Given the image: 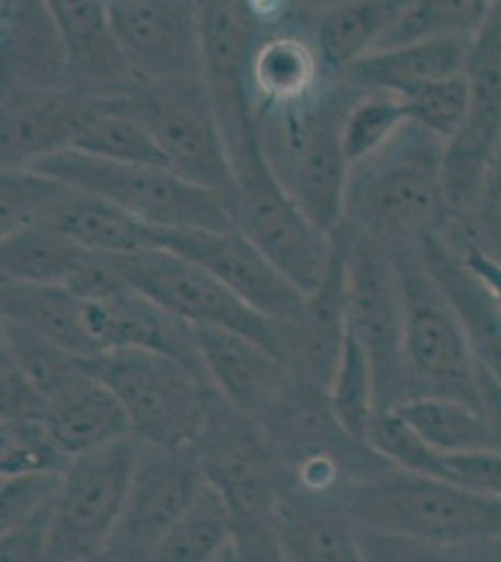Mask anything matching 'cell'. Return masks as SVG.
Segmentation results:
<instances>
[{
  "label": "cell",
  "instance_id": "6da1fadb",
  "mask_svg": "<svg viewBox=\"0 0 501 562\" xmlns=\"http://www.w3.org/2000/svg\"><path fill=\"white\" fill-rule=\"evenodd\" d=\"M445 140L408 121L368 158L350 167L344 220L386 246L440 238L451 216L444 190Z\"/></svg>",
  "mask_w": 501,
  "mask_h": 562
},
{
  "label": "cell",
  "instance_id": "7a4b0ae2",
  "mask_svg": "<svg viewBox=\"0 0 501 562\" xmlns=\"http://www.w3.org/2000/svg\"><path fill=\"white\" fill-rule=\"evenodd\" d=\"M363 92L337 79L305 102L257 113L262 153L275 179L330 235L344 222L350 175L344 122Z\"/></svg>",
  "mask_w": 501,
  "mask_h": 562
},
{
  "label": "cell",
  "instance_id": "3957f363",
  "mask_svg": "<svg viewBox=\"0 0 501 562\" xmlns=\"http://www.w3.org/2000/svg\"><path fill=\"white\" fill-rule=\"evenodd\" d=\"M197 452L206 484L229 508L238 562L281 561L275 538L280 463L261 424L232 409L216 390Z\"/></svg>",
  "mask_w": 501,
  "mask_h": 562
},
{
  "label": "cell",
  "instance_id": "277c9868",
  "mask_svg": "<svg viewBox=\"0 0 501 562\" xmlns=\"http://www.w3.org/2000/svg\"><path fill=\"white\" fill-rule=\"evenodd\" d=\"M360 529L434 543L501 540V498L394 469L337 495Z\"/></svg>",
  "mask_w": 501,
  "mask_h": 562
},
{
  "label": "cell",
  "instance_id": "5b68a950",
  "mask_svg": "<svg viewBox=\"0 0 501 562\" xmlns=\"http://www.w3.org/2000/svg\"><path fill=\"white\" fill-rule=\"evenodd\" d=\"M26 169L103 199L158 229L236 231L221 195L191 184L167 167L121 164L60 150L32 161Z\"/></svg>",
  "mask_w": 501,
  "mask_h": 562
},
{
  "label": "cell",
  "instance_id": "8992f818",
  "mask_svg": "<svg viewBox=\"0 0 501 562\" xmlns=\"http://www.w3.org/2000/svg\"><path fill=\"white\" fill-rule=\"evenodd\" d=\"M399 270L407 338L408 402L442 397L481 409L479 366L463 325L415 246H389Z\"/></svg>",
  "mask_w": 501,
  "mask_h": 562
},
{
  "label": "cell",
  "instance_id": "52a82bcc",
  "mask_svg": "<svg viewBox=\"0 0 501 562\" xmlns=\"http://www.w3.org/2000/svg\"><path fill=\"white\" fill-rule=\"evenodd\" d=\"M98 378L113 390L126 411L135 439L163 448L197 447L208 422V379L180 360L121 349L98 358Z\"/></svg>",
  "mask_w": 501,
  "mask_h": 562
},
{
  "label": "cell",
  "instance_id": "ba28073f",
  "mask_svg": "<svg viewBox=\"0 0 501 562\" xmlns=\"http://www.w3.org/2000/svg\"><path fill=\"white\" fill-rule=\"evenodd\" d=\"M235 175V193L225 199L235 229L305 296L315 293L330 267V233L312 224L275 179L261 140L236 161Z\"/></svg>",
  "mask_w": 501,
  "mask_h": 562
},
{
  "label": "cell",
  "instance_id": "9c48e42d",
  "mask_svg": "<svg viewBox=\"0 0 501 562\" xmlns=\"http://www.w3.org/2000/svg\"><path fill=\"white\" fill-rule=\"evenodd\" d=\"M127 109L137 116L172 173L229 199L236 190V175L204 77L174 81H145L124 94Z\"/></svg>",
  "mask_w": 501,
  "mask_h": 562
},
{
  "label": "cell",
  "instance_id": "30bf717a",
  "mask_svg": "<svg viewBox=\"0 0 501 562\" xmlns=\"http://www.w3.org/2000/svg\"><path fill=\"white\" fill-rule=\"evenodd\" d=\"M346 278L349 333L367 355L375 381L376 411H395L408 402L407 312L389 246L354 229Z\"/></svg>",
  "mask_w": 501,
  "mask_h": 562
},
{
  "label": "cell",
  "instance_id": "8fae6325",
  "mask_svg": "<svg viewBox=\"0 0 501 562\" xmlns=\"http://www.w3.org/2000/svg\"><path fill=\"white\" fill-rule=\"evenodd\" d=\"M139 448L132 435L71 460L49 519L53 562H83L107 553L126 510Z\"/></svg>",
  "mask_w": 501,
  "mask_h": 562
},
{
  "label": "cell",
  "instance_id": "7c38bea8",
  "mask_svg": "<svg viewBox=\"0 0 501 562\" xmlns=\"http://www.w3.org/2000/svg\"><path fill=\"white\" fill-rule=\"evenodd\" d=\"M107 261L135 291L178 319L240 334L283 360V323L257 314L197 262L169 249L107 257Z\"/></svg>",
  "mask_w": 501,
  "mask_h": 562
},
{
  "label": "cell",
  "instance_id": "4fadbf2b",
  "mask_svg": "<svg viewBox=\"0 0 501 562\" xmlns=\"http://www.w3.org/2000/svg\"><path fill=\"white\" fill-rule=\"evenodd\" d=\"M468 111L458 134L445 143L444 190L451 222H463L476 209L501 150V0L471 44L464 70Z\"/></svg>",
  "mask_w": 501,
  "mask_h": 562
},
{
  "label": "cell",
  "instance_id": "5bb4252c",
  "mask_svg": "<svg viewBox=\"0 0 501 562\" xmlns=\"http://www.w3.org/2000/svg\"><path fill=\"white\" fill-rule=\"evenodd\" d=\"M267 23V10L254 2H201L204 81L230 161L261 140L249 89V58Z\"/></svg>",
  "mask_w": 501,
  "mask_h": 562
},
{
  "label": "cell",
  "instance_id": "9a60e30c",
  "mask_svg": "<svg viewBox=\"0 0 501 562\" xmlns=\"http://www.w3.org/2000/svg\"><path fill=\"white\" fill-rule=\"evenodd\" d=\"M204 484L197 447L163 448L140 442L126 510L109 555L147 561L156 543L190 510Z\"/></svg>",
  "mask_w": 501,
  "mask_h": 562
},
{
  "label": "cell",
  "instance_id": "2e32d148",
  "mask_svg": "<svg viewBox=\"0 0 501 562\" xmlns=\"http://www.w3.org/2000/svg\"><path fill=\"white\" fill-rule=\"evenodd\" d=\"M107 8L122 53L140 79L204 77L201 2L111 0Z\"/></svg>",
  "mask_w": 501,
  "mask_h": 562
},
{
  "label": "cell",
  "instance_id": "e0dca14e",
  "mask_svg": "<svg viewBox=\"0 0 501 562\" xmlns=\"http://www.w3.org/2000/svg\"><path fill=\"white\" fill-rule=\"evenodd\" d=\"M158 243L201 265L266 319L291 325L304 312L307 296L238 231L158 229Z\"/></svg>",
  "mask_w": 501,
  "mask_h": 562
},
{
  "label": "cell",
  "instance_id": "ac0fdd59",
  "mask_svg": "<svg viewBox=\"0 0 501 562\" xmlns=\"http://www.w3.org/2000/svg\"><path fill=\"white\" fill-rule=\"evenodd\" d=\"M354 229L344 220L331 233V261L324 280L305 299L296 323H283V362L298 383L328 392L349 336L346 272Z\"/></svg>",
  "mask_w": 501,
  "mask_h": 562
},
{
  "label": "cell",
  "instance_id": "d6986e66",
  "mask_svg": "<svg viewBox=\"0 0 501 562\" xmlns=\"http://www.w3.org/2000/svg\"><path fill=\"white\" fill-rule=\"evenodd\" d=\"M270 8L267 23L254 44L249 58V89L253 98L254 115L266 109L291 108L305 102L315 92L330 83L318 57L312 40L311 15L296 10L293 20L285 21L286 8Z\"/></svg>",
  "mask_w": 501,
  "mask_h": 562
},
{
  "label": "cell",
  "instance_id": "ffe728a7",
  "mask_svg": "<svg viewBox=\"0 0 501 562\" xmlns=\"http://www.w3.org/2000/svg\"><path fill=\"white\" fill-rule=\"evenodd\" d=\"M193 334L209 383L219 396L240 415L261 424L293 384L285 362L240 334L197 325Z\"/></svg>",
  "mask_w": 501,
  "mask_h": 562
},
{
  "label": "cell",
  "instance_id": "44dd1931",
  "mask_svg": "<svg viewBox=\"0 0 501 562\" xmlns=\"http://www.w3.org/2000/svg\"><path fill=\"white\" fill-rule=\"evenodd\" d=\"M68 57V89L81 97H121L140 77L132 70L102 0H49Z\"/></svg>",
  "mask_w": 501,
  "mask_h": 562
},
{
  "label": "cell",
  "instance_id": "7402d4cb",
  "mask_svg": "<svg viewBox=\"0 0 501 562\" xmlns=\"http://www.w3.org/2000/svg\"><path fill=\"white\" fill-rule=\"evenodd\" d=\"M2 90L68 89V57L49 2L0 4Z\"/></svg>",
  "mask_w": 501,
  "mask_h": 562
},
{
  "label": "cell",
  "instance_id": "603a6c76",
  "mask_svg": "<svg viewBox=\"0 0 501 562\" xmlns=\"http://www.w3.org/2000/svg\"><path fill=\"white\" fill-rule=\"evenodd\" d=\"M275 538L285 562H367L360 530L333 497L281 486Z\"/></svg>",
  "mask_w": 501,
  "mask_h": 562
},
{
  "label": "cell",
  "instance_id": "cb8c5ba5",
  "mask_svg": "<svg viewBox=\"0 0 501 562\" xmlns=\"http://www.w3.org/2000/svg\"><path fill=\"white\" fill-rule=\"evenodd\" d=\"M79 94L73 90H2V169L70 150Z\"/></svg>",
  "mask_w": 501,
  "mask_h": 562
},
{
  "label": "cell",
  "instance_id": "d4e9b609",
  "mask_svg": "<svg viewBox=\"0 0 501 562\" xmlns=\"http://www.w3.org/2000/svg\"><path fill=\"white\" fill-rule=\"evenodd\" d=\"M474 38L476 34L368 53L339 79L365 92H387L405 100L429 85L464 76Z\"/></svg>",
  "mask_w": 501,
  "mask_h": 562
},
{
  "label": "cell",
  "instance_id": "484cf974",
  "mask_svg": "<svg viewBox=\"0 0 501 562\" xmlns=\"http://www.w3.org/2000/svg\"><path fill=\"white\" fill-rule=\"evenodd\" d=\"M419 257L463 325L481 370L501 386V312L487 288L440 238L418 246Z\"/></svg>",
  "mask_w": 501,
  "mask_h": 562
},
{
  "label": "cell",
  "instance_id": "4316f807",
  "mask_svg": "<svg viewBox=\"0 0 501 562\" xmlns=\"http://www.w3.org/2000/svg\"><path fill=\"white\" fill-rule=\"evenodd\" d=\"M0 314L77 357H102L89 333L84 299L68 288L2 278Z\"/></svg>",
  "mask_w": 501,
  "mask_h": 562
},
{
  "label": "cell",
  "instance_id": "83f0119b",
  "mask_svg": "<svg viewBox=\"0 0 501 562\" xmlns=\"http://www.w3.org/2000/svg\"><path fill=\"white\" fill-rule=\"evenodd\" d=\"M45 426L53 441L71 460L132 437L118 397L95 375L47 402Z\"/></svg>",
  "mask_w": 501,
  "mask_h": 562
},
{
  "label": "cell",
  "instance_id": "f1b7e54d",
  "mask_svg": "<svg viewBox=\"0 0 501 562\" xmlns=\"http://www.w3.org/2000/svg\"><path fill=\"white\" fill-rule=\"evenodd\" d=\"M407 4V0H357L312 13V40L326 77L337 81L349 66L373 52Z\"/></svg>",
  "mask_w": 501,
  "mask_h": 562
},
{
  "label": "cell",
  "instance_id": "f546056e",
  "mask_svg": "<svg viewBox=\"0 0 501 562\" xmlns=\"http://www.w3.org/2000/svg\"><path fill=\"white\" fill-rule=\"evenodd\" d=\"M70 150L135 166L167 167L166 156L147 126L129 113L121 97H81L73 119Z\"/></svg>",
  "mask_w": 501,
  "mask_h": 562
},
{
  "label": "cell",
  "instance_id": "4dcf8cb0",
  "mask_svg": "<svg viewBox=\"0 0 501 562\" xmlns=\"http://www.w3.org/2000/svg\"><path fill=\"white\" fill-rule=\"evenodd\" d=\"M53 227L98 256H135L148 249H161L158 227L76 188L64 199Z\"/></svg>",
  "mask_w": 501,
  "mask_h": 562
},
{
  "label": "cell",
  "instance_id": "1f68e13d",
  "mask_svg": "<svg viewBox=\"0 0 501 562\" xmlns=\"http://www.w3.org/2000/svg\"><path fill=\"white\" fill-rule=\"evenodd\" d=\"M94 257L55 227H36L2 238L0 274L7 280L70 288Z\"/></svg>",
  "mask_w": 501,
  "mask_h": 562
},
{
  "label": "cell",
  "instance_id": "d6a6232c",
  "mask_svg": "<svg viewBox=\"0 0 501 562\" xmlns=\"http://www.w3.org/2000/svg\"><path fill=\"white\" fill-rule=\"evenodd\" d=\"M394 413L442 454L498 452L489 418L482 409L466 403L421 397L402 403Z\"/></svg>",
  "mask_w": 501,
  "mask_h": 562
},
{
  "label": "cell",
  "instance_id": "836d02e7",
  "mask_svg": "<svg viewBox=\"0 0 501 562\" xmlns=\"http://www.w3.org/2000/svg\"><path fill=\"white\" fill-rule=\"evenodd\" d=\"M235 537L229 508L204 484L190 510L156 543L147 562H217L235 546Z\"/></svg>",
  "mask_w": 501,
  "mask_h": 562
},
{
  "label": "cell",
  "instance_id": "e575fe53",
  "mask_svg": "<svg viewBox=\"0 0 501 562\" xmlns=\"http://www.w3.org/2000/svg\"><path fill=\"white\" fill-rule=\"evenodd\" d=\"M2 352L12 358L45 402H52L83 379L98 378V358L77 357L38 334L2 319Z\"/></svg>",
  "mask_w": 501,
  "mask_h": 562
},
{
  "label": "cell",
  "instance_id": "d590c367",
  "mask_svg": "<svg viewBox=\"0 0 501 562\" xmlns=\"http://www.w3.org/2000/svg\"><path fill=\"white\" fill-rule=\"evenodd\" d=\"M487 0H419L408 2L399 20L376 42L375 52H389L432 40L474 36L490 12Z\"/></svg>",
  "mask_w": 501,
  "mask_h": 562
},
{
  "label": "cell",
  "instance_id": "8d00e7d4",
  "mask_svg": "<svg viewBox=\"0 0 501 562\" xmlns=\"http://www.w3.org/2000/svg\"><path fill=\"white\" fill-rule=\"evenodd\" d=\"M71 186L26 167L2 169L0 231L2 238L36 227H53Z\"/></svg>",
  "mask_w": 501,
  "mask_h": 562
},
{
  "label": "cell",
  "instance_id": "74e56055",
  "mask_svg": "<svg viewBox=\"0 0 501 562\" xmlns=\"http://www.w3.org/2000/svg\"><path fill=\"white\" fill-rule=\"evenodd\" d=\"M331 411L346 434L367 442L368 429L375 420V381L367 355L349 333L344 341L343 357L339 360L335 378L328 390Z\"/></svg>",
  "mask_w": 501,
  "mask_h": 562
},
{
  "label": "cell",
  "instance_id": "f35d334b",
  "mask_svg": "<svg viewBox=\"0 0 501 562\" xmlns=\"http://www.w3.org/2000/svg\"><path fill=\"white\" fill-rule=\"evenodd\" d=\"M410 121L407 102L387 92H363L344 122L343 145L350 167L384 147Z\"/></svg>",
  "mask_w": 501,
  "mask_h": 562
},
{
  "label": "cell",
  "instance_id": "ab89813d",
  "mask_svg": "<svg viewBox=\"0 0 501 562\" xmlns=\"http://www.w3.org/2000/svg\"><path fill=\"white\" fill-rule=\"evenodd\" d=\"M357 527V525H355ZM367 562H501V540L481 543H434L360 529Z\"/></svg>",
  "mask_w": 501,
  "mask_h": 562
},
{
  "label": "cell",
  "instance_id": "60d3db41",
  "mask_svg": "<svg viewBox=\"0 0 501 562\" xmlns=\"http://www.w3.org/2000/svg\"><path fill=\"white\" fill-rule=\"evenodd\" d=\"M440 240L457 256L477 251L501 265V150L474 212L449 224Z\"/></svg>",
  "mask_w": 501,
  "mask_h": 562
},
{
  "label": "cell",
  "instance_id": "b9f144b4",
  "mask_svg": "<svg viewBox=\"0 0 501 562\" xmlns=\"http://www.w3.org/2000/svg\"><path fill=\"white\" fill-rule=\"evenodd\" d=\"M71 463L53 441L45 422L0 424V471L2 476L23 473L64 474Z\"/></svg>",
  "mask_w": 501,
  "mask_h": 562
},
{
  "label": "cell",
  "instance_id": "7bdbcfd3",
  "mask_svg": "<svg viewBox=\"0 0 501 562\" xmlns=\"http://www.w3.org/2000/svg\"><path fill=\"white\" fill-rule=\"evenodd\" d=\"M410 121L418 122L449 143L463 126L468 111V85L464 76L445 79L405 98Z\"/></svg>",
  "mask_w": 501,
  "mask_h": 562
},
{
  "label": "cell",
  "instance_id": "ee69618b",
  "mask_svg": "<svg viewBox=\"0 0 501 562\" xmlns=\"http://www.w3.org/2000/svg\"><path fill=\"white\" fill-rule=\"evenodd\" d=\"M62 474L23 473L2 476L0 482V525L12 529L53 505Z\"/></svg>",
  "mask_w": 501,
  "mask_h": 562
},
{
  "label": "cell",
  "instance_id": "f6af8a7d",
  "mask_svg": "<svg viewBox=\"0 0 501 562\" xmlns=\"http://www.w3.org/2000/svg\"><path fill=\"white\" fill-rule=\"evenodd\" d=\"M434 479L449 482L485 497L501 498L500 452L440 454Z\"/></svg>",
  "mask_w": 501,
  "mask_h": 562
},
{
  "label": "cell",
  "instance_id": "bcb514c9",
  "mask_svg": "<svg viewBox=\"0 0 501 562\" xmlns=\"http://www.w3.org/2000/svg\"><path fill=\"white\" fill-rule=\"evenodd\" d=\"M47 402L7 352H2L0 375V424L45 422Z\"/></svg>",
  "mask_w": 501,
  "mask_h": 562
},
{
  "label": "cell",
  "instance_id": "7dc6e473",
  "mask_svg": "<svg viewBox=\"0 0 501 562\" xmlns=\"http://www.w3.org/2000/svg\"><path fill=\"white\" fill-rule=\"evenodd\" d=\"M52 508L53 505L23 524L2 530V540H0L2 562H53L52 540H49Z\"/></svg>",
  "mask_w": 501,
  "mask_h": 562
},
{
  "label": "cell",
  "instance_id": "c3c4849f",
  "mask_svg": "<svg viewBox=\"0 0 501 562\" xmlns=\"http://www.w3.org/2000/svg\"><path fill=\"white\" fill-rule=\"evenodd\" d=\"M479 389H481V409L489 418L490 428L494 431L496 447L501 454V386L490 378L487 371L479 368Z\"/></svg>",
  "mask_w": 501,
  "mask_h": 562
},
{
  "label": "cell",
  "instance_id": "681fc988",
  "mask_svg": "<svg viewBox=\"0 0 501 562\" xmlns=\"http://www.w3.org/2000/svg\"><path fill=\"white\" fill-rule=\"evenodd\" d=\"M458 257L479 278V281L487 288L490 296L494 299L496 306L500 307L501 312V265L490 261L487 257L479 256L477 251H466V254Z\"/></svg>",
  "mask_w": 501,
  "mask_h": 562
},
{
  "label": "cell",
  "instance_id": "f907efd6",
  "mask_svg": "<svg viewBox=\"0 0 501 562\" xmlns=\"http://www.w3.org/2000/svg\"><path fill=\"white\" fill-rule=\"evenodd\" d=\"M217 562H238V557H236L235 546H232V548H230V550L227 551V553H225V555H223L221 559H219V561H217Z\"/></svg>",
  "mask_w": 501,
  "mask_h": 562
},
{
  "label": "cell",
  "instance_id": "816d5d0a",
  "mask_svg": "<svg viewBox=\"0 0 501 562\" xmlns=\"http://www.w3.org/2000/svg\"><path fill=\"white\" fill-rule=\"evenodd\" d=\"M109 555V553H107ZM109 562H147L143 559H127V557H113L109 555Z\"/></svg>",
  "mask_w": 501,
  "mask_h": 562
},
{
  "label": "cell",
  "instance_id": "f5cc1de1",
  "mask_svg": "<svg viewBox=\"0 0 501 562\" xmlns=\"http://www.w3.org/2000/svg\"><path fill=\"white\" fill-rule=\"evenodd\" d=\"M83 562H109V555L105 553V555L98 557V559H90V561H83Z\"/></svg>",
  "mask_w": 501,
  "mask_h": 562
},
{
  "label": "cell",
  "instance_id": "db71d44e",
  "mask_svg": "<svg viewBox=\"0 0 501 562\" xmlns=\"http://www.w3.org/2000/svg\"><path fill=\"white\" fill-rule=\"evenodd\" d=\"M277 562H285V561H283V559H281V561H277Z\"/></svg>",
  "mask_w": 501,
  "mask_h": 562
}]
</instances>
